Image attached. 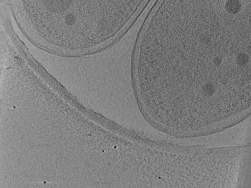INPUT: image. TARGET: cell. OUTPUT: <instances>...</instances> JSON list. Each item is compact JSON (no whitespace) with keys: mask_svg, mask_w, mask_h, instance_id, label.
Masks as SVG:
<instances>
[{"mask_svg":"<svg viewBox=\"0 0 251 188\" xmlns=\"http://www.w3.org/2000/svg\"><path fill=\"white\" fill-rule=\"evenodd\" d=\"M137 85L170 121L202 129L251 100V20L224 0H179L152 17Z\"/></svg>","mask_w":251,"mask_h":188,"instance_id":"cell-1","label":"cell"}]
</instances>
